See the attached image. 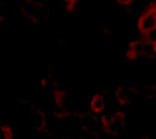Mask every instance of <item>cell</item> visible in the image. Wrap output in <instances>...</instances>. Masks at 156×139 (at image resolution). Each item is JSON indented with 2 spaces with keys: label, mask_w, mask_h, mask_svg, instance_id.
I'll return each mask as SVG.
<instances>
[{
  "label": "cell",
  "mask_w": 156,
  "mask_h": 139,
  "mask_svg": "<svg viewBox=\"0 0 156 139\" xmlns=\"http://www.w3.org/2000/svg\"><path fill=\"white\" fill-rule=\"evenodd\" d=\"M136 29L141 38H151L156 32V2L149 3L136 20Z\"/></svg>",
  "instance_id": "1"
},
{
  "label": "cell",
  "mask_w": 156,
  "mask_h": 139,
  "mask_svg": "<svg viewBox=\"0 0 156 139\" xmlns=\"http://www.w3.org/2000/svg\"><path fill=\"white\" fill-rule=\"evenodd\" d=\"M154 56L155 52L152 49V38L134 40L129 42L125 50V57L133 62L140 61V60H149Z\"/></svg>",
  "instance_id": "2"
},
{
  "label": "cell",
  "mask_w": 156,
  "mask_h": 139,
  "mask_svg": "<svg viewBox=\"0 0 156 139\" xmlns=\"http://www.w3.org/2000/svg\"><path fill=\"white\" fill-rule=\"evenodd\" d=\"M102 130L110 135L120 134L126 128V113L123 109H116L108 114H103L101 118Z\"/></svg>",
  "instance_id": "3"
},
{
  "label": "cell",
  "mask_w": 156,
  "mask_h": 139,
  "mask_svg": "<svg viewBox=\"0 0 156 139\" xmlns=\"http://www.w3.org/2000/svg\"><path fill=\"white\" fill-rule=\"evenodd\" d=\"M108 103H107V98L103 93L101 92H94L89 97V102H88V109L92 114L94 115H102L107 112Z\"/></svg>",
  "instance_id": "4"
},
{
  "label": "cell",
  "mask_w": 156,
  "mask_h": 139,
  "mask_svg": "<svg viewBox=\"0 0 156 139\" xmlns=\"http://www.w3.org/2000/svg\"><path fill=\"white\" fill-rule=\"evenodd\" d=\"M37 9L38 5L36 3H27L26 5H24L21 13L30 21H37V20H40V15H41V11H38Z\"/></svg>",
  "instance_id": "5"
},
{
  "label": "cell",
  "mask_w": 156,
  "mask_h": 139,
  "mask_svg": "<svg viewBox=\"0 0 156 139\" xmlns=\"http://www.w3.org/2000/svg\"><path fill=\"white\" fill-rule=\"evenodd\" d=\"M15 130L14 127L8 123V122H3L0 123V139H15Z\"/></svg>",
  "instance_id": "6"
},
{
  "label": "cell",
  "mask_w": 156,
  "mask_h": 139,
  "mask_svg": "<svg viewBox=\"0 0 156 139\" xmlns=\"http://www.w3.org/2000/svg\"><path fill=\"white\" fill-rule=\"evenodd\" d=\"M116 101H118V103L120 106H126L131 102V96H130V92L129 90L126 88H123V87H119L118 90H116Z\"/></svg>",
  "instance_id": "7"
},
{
  "label": "cell",
  "mask_w": 156,
  "mask_h": 139,
  "mask_svg": "<svg viewBox=\"0 0 156 139\" xmlns=\"http://www.w3.org/2000/svg\"><path fill=\"white\" fill-rule=\"evenodd\" d=\"M60 5L65 14L72 15L78 9V0H60Z\"/></svg>",
  "instance_id": "8"
},
{
  "label": "cell",
  "mask_w": 156,
  "mask_h": 139,
  "mask_svg": "<svg viewBox=\"0 0 156 139\" xmlns=\"http://www.w3.org/2000/svg\"><path fill=\"white\" fill-rule=\"evenodd\" d=\"M66 92L62 88H56L52 91V98H53V103L56 107H63L66 102Z\"/></svg>",
  "instance_id": "9"
},
{
  "label": "cell",
  "mask_w": 156,
  "mask_h": 139,
  "mask_svg": "<svg viewBox=\"0 0 156 139\" xmlns=\"http://www.w3.org/2000/svg\"><path fill=\"white\" fill-rule=\"evenodd\" d=\"M115 4H118L120 6H124V8H128V6H131L136 0H113Z\"/></svg>",
  "instance_id": "10"
},
{
  "label": "cell",
  "mask_w": 156,
  "mask_h": 139,
  "mask_svg": "<svg viewBox=\"0 0 156 139\" xmlns=\"http://www.w3.org/2000/svg\"><path fill=\"white\" fill-rule=\"evenodd\" d=\"M152 49H154V52L156 56V40H152Z\"/></svg>",
  "instance_id": "11"
}]
</instances>
